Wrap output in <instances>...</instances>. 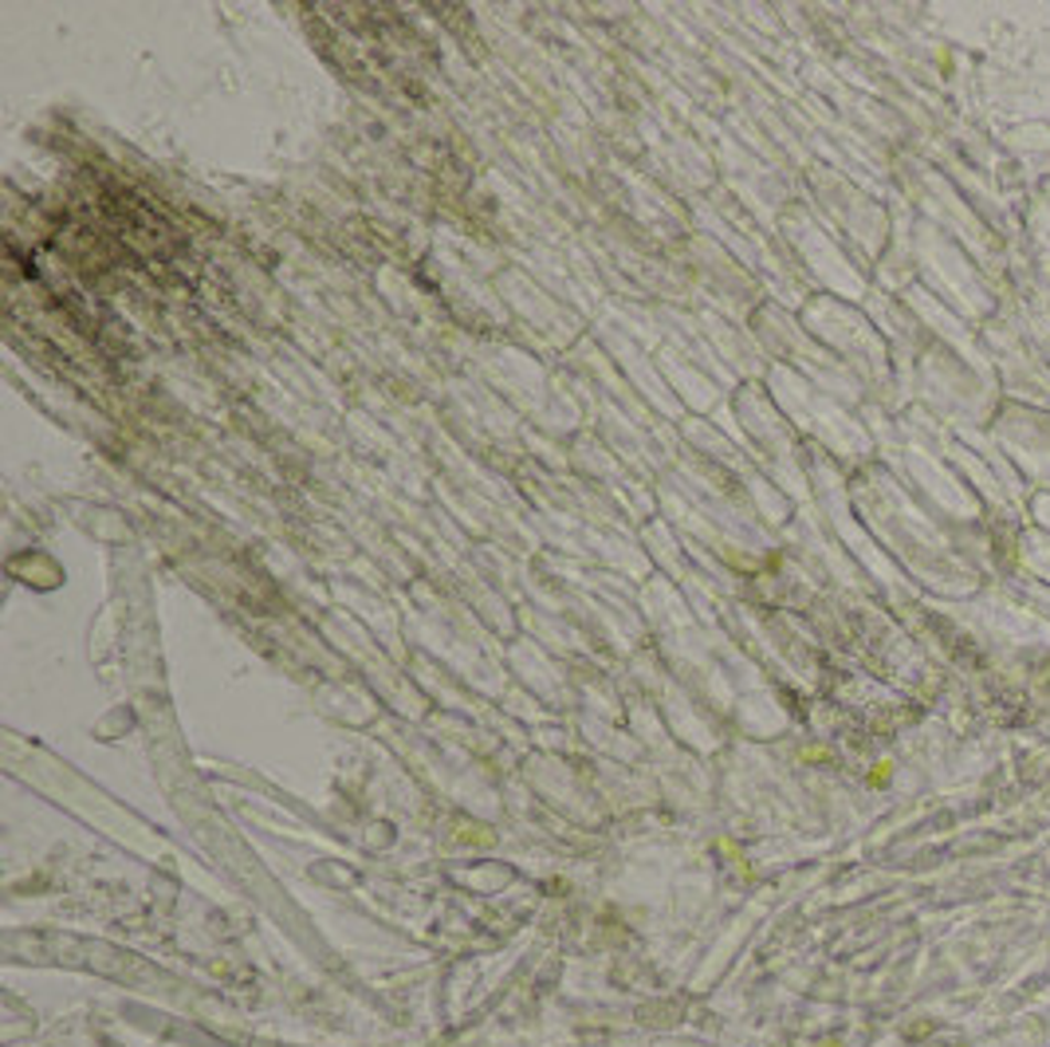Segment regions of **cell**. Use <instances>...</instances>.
<instances>
[]
</instances>
